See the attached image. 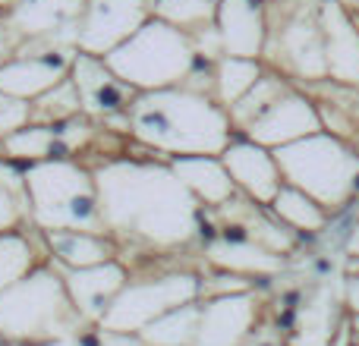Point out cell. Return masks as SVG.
I'll use <instances>...</instances> for the list:
<instances>
[{
	"mask_svg": "<svg viewBox=\"0 0 359 346\" xmlns=\"http://www.w3.org/2000/svg\"><path fill=\"white\" fill-rule=\"evenodd\" d=\"M25 38L16 32V25L10 22V16H6L4 10H0V63L6 60V57H13L19 48H22Z\"/></svg>",
	"mask_w": 359,
	"mask_h": 346,
	"instance_id": "obj_32",
	"label": "cell"
},
{
	"mask_svg": "<svg viewBox=\"0 0 359 346\" xmlns=\"http://www.w3.org/2000/svg\"><path fill=\"white\" fill-rule=\"evenodd\" d=\"M168 164L202 208H217V205L236 195V186L224 167L221 155H183L170 158Z\"/></svg>",
	"mask_w": 359,
	"mask_h": 346,
	"instance_id": "obj_21",
	"label": "cell"
},
{
	"mask_svg": "<svg viewBox=\"0 0 359 346\" xmlns=\"http://www.w3.org/2000/svg\"><path fill=\"white\" fill-rule=\"evenodd\" d=\"M259 321L255 290L198 299V331L192 346H243Z\"/></svg>",
	"mask_w": 359,
	"mask_h": 346,
	"instance_id": "obj_11",
	"label": "cell"
},
{
	"mask_svg": "<svg viewBox=\"0 0 359 346\" xmlns=\"http://www.w3.org/2000/svg\"><path fill=\"white\" fill-rule=\"evenodd\" d=\"M341 6H347L350 13H359V0H337Z\"/></svg>",
	"mask_w": 359,
	"mask_h": 346,
	"instance_id": "obj_36",
	"label": "cell"
},
{
	"mask_svg": "<svg viewBox=\"0 0 359 346\" xmlns=\"http://www.w3.org/2000/svg\"><path fill=\"white\" fill-rule=\"evenodd\" d=\"M322 132V117H318V104L306 88L293 85L284 98H278L265 113H262L255 123L246 126V132L240 136L252 139V142L265 145V148H280V145H290L297 139L316 136Z\"/></svg>",
	"mask_w": 359,
	"mask_h": 346,
	"instance_id": "obj_12",
	"label": "cell"
},
{
	"mask_svg": "<svg viewBox=\"0 0 359 346\" xmlns=\"http://www.w3.org/2000/svg\"><path fill=\"white\" fill-rule=\"evenodd\" d=\"M54 265V261H50ZM57 268V265H54ZM67 286V296L73 303V309L79 312V318L86 324H98L104 318L107 305L114 303L120 290L126 286V280L133 277L130 265L123 258L101 261L92 268H57Z\"/></svg>",
	"mask_w": 359,
	"mask_h": 346,
	"instance_id": "obj_14",
	"label": "cell"
},
{
	"mask_svg": "<svg viewBox=\"0 0 359 346\" xmlns=\"http://www.w3.org/2000/svg\"><path fill=\"white\" fill-rule=\"evenodd\" d=\"M32 120V107L29 101H19V98H10V95L0 92V139L10 136L13 130L25 126Z\"/></svg>",
	"mask_w": 359,
	"mask_h": 346,
	"instance_id": "obj_31",
	"label": "cell"
},
{
	"mask_svg": "<svg viewBox=\"0 0 359 346\" xmlns=\"http://www.w3.org/2000/svg\"><path fill=\"white\" fill-rule=\"evenodd\" d=\"M243 346H280V343L274 340V337H268V334H255V331H252V337H249V340L243 343Z\"/></svg>",
	"mask_w": 359,
	"mask_h": 346,
	"instance_id": "obj_35",
	"label": "cell"
},
{
	"mask_svg": "<svg viewBox=\"0 0 359 346\" xmlns=\"http://www.w3.org/2000/svg\"><path fill=\"white\" fill-rule=\"evenodd\" d=\"M16 4H22V0H0V10H4V13H10Z\"/></svg>",
	"mask_w": 359,
	"mask_h": 346,
	"instance_id": "obj_37",
	"label": "cell"
},
{
	"mask_svg": "<svg viewBox=\"0 0 359 346\" xmlns=\"http://www.w3.org/2000/svg\"><path fill=\"white\" fill-rule=\"evenodd\" d=\"M32 107V120L29 123H48L57 126L69 117H79L82 113V98H79V88L69 76H63L54 88H48L44 95H38L35 101H29Z\"/></svg>",
	"mask_w": 359,
	"mask_h": 346,
	"instance_id": "obj_29",
	"label": "cell"
},
{
	"mask_svg": "<svg viewBox=\"0 0 359 346\" xmlns=\"http://www.w3.org/2000/svg\"><path fill=\"white\" fill-rule=\"evenodd\" d=\"M268 38L262 63L306 88L328 79L322 0H265Z\"/></svg>",
	"mask_w": 359,
	"mask_h": 346,
	"instance_id": "obj_5",
	"label": "cell"
},
{
	"mask_svg": "<svg viewBox=\"0 0 359 346\" xmlns=\"http://www.w3.org/2000/svg\"><path fill=\"white\" fill-rule=\"evenodd\" d=\"M196 60L198 54L192 48V38L158 16H151L142 29H136L120 48L104 57L111 73L123 79L136 95L183 85Z\"/></svg>",
	"mask_w": 359,
	"mask_h": 346,
	"instance_id": "obj_6",
	"label": "cell"
},
{
	"mask_svg": "<svg viewBox=\"0 0 359 346\" xmlns=\"http://www.w3.org/2000/svg\"><path fill=\"white\" fill-rule=\"evenodd\" d=\"M41 240L57 268H92L120 258L117 240L98 230H44Z\"/></svg>",
	"mask_w": 359,
	"mask_h": 346,
	"instance_id": "obj_20",
	"label": "cell"
},
{
	"mask_svg": "<svg viewBox=\"0 0 359 346\" xmlns=\"http://www.w3.org/2000/svg\"><path fill=\"white\" fill-rule=\"evenodd\" d=\"M151 16L164 19L174 29H183L186 35L215 25L217 0H151Z\"/></svg>",
	"mask_w": 359,
	"mask_h": 346,
	"instance_id": "obj_30",
	"label": "cell"
},
{
	"mask_svg": "<svg viewBox=\"0 0 359 346\" xmlns=\"http://www.w3.org/2000/svg\"><path fill=\"white\" fill-rule=\"evenodd\" d=\"M98 340H101V346H149L139 331H104V328H98Z\"/></svg>",
	"mask_w": 359,
	"mask_h": 346,
	"instance_id": "obj_33",
	"label": "cell"
},
{
	"mask_svg": "<svg viewBox=\"0 0 359 346\" xmlns=\"http://www.w3.org/2000/svg\"><path fill=\"white\" fill-rule=\"evenodd\" d=\"M356 217H359V208H356Z\"/></svg>",
	"mask_w": 359,
	"mask_h": 346,
	"instance_id": "obj_38",
	"label": "cell"
},
{
	"mask_svg": "<svg viewBox=\"0 0 359 346\" xmlns=\"http://www.w3.org/2000/svg\"><path fill=\"white\" fill-rule=\"evenodd\" d=\"M215 32L221 38L224 57L262 60L268 38L265 0H217Z\"/></svg>",
	"mask_w": 359,
	"mask_h": 346,
	"instance_id": "obj_17",
	"label": "cell"
},
{
	"mask_svg": "<svg viewBox=\"0 0 359 346\" xmlns=\"http://www.w3.org/2000/svg\"><path fill=\"white\" fill-rule=\"evenodd\" d=\"M41 261H48V249H44L41 230L35 227H19L0 233V290L13 286L22 280L29 271H35Z\"/></svg>",
	"mask_w": 359,
	"mask_h": 346,
	"instance_id": "obj_23",
	"label": "cell"
},
{
	"mask_svg": "<svg viewBox=\"0 0 359 346\" xmlns=\"http://www.w3.org/2000/svg\"><path fill=\"white\" fill-rule=\"evenodd\" d=\"M98 186L101 227L114 236L120 255L130 246L142 252H180L198 242L205 208L180 183L164 158L120 155L92 167Z\"/></svg>",
	"mask_w": 359,
	"mask_h": 346,
	"instance_id": "obj_1",
	"label": "cell"
},
{
	"mask_svg": "<svg viewBox=\"0 0 359 346\" xmlns=\"http://www.w3.org/2000/svg\"><path fill=\"white\" fill-rule=\"evenodd\" d=\"M202 258L215 271L240 274L255 284L274 280L287 271V255H278L271 249L259 246L252 240H236V236H211L202 242Z\"/></svg>",
	"mask_w": 359,
	"mask_h": 346,
	"instance_id": "obj_18",
	"label": "cell"
},
{
	"mask_svg": "<svg viewBox=\"0 0 359 346\" xmlns=\"http://www.w3.org/2000/svg\"><path fill=\"white\" fill-rule=\"evenodd\" d=\"M344 303L353 315H359V271H350L344 280Z\"/></svg>",
	"mask_w": 359,
	"mask_h": 346,
	"instance_id": "obj_34",
	"label": "cell"
},
{
	"mask_svg": "<svg viewBox=\"0 0 359 346\" xmlns=\"http://www.w3.org/2000/svg\"><path fill=\"white\" fill-rule=\"evenodd\" d=\"M196 331H198V299L170 309L168 315L155 318L139 334L145 337L149 346H192L196 343Z\"/></svg>",
	"mask_w": 359,
	"mask_h": 346,
	"instance_id": "obj_27",
	"label": "cell"
},
{
	"mask_svg": "<svg viewBox=\"0 0 359 346\" xmlns=\"http://www.w3.org/2000/svg\"><path fill=\"white\" fill-rule=\"evenodd\" d=\"M32 227L25 205V170L0 158V233Z\"/></svg>",
	"mask_w": 359,
	"mask_h": 346,
	"instance_id": "obj_28",
	"label": "cell"
},
{
	"mask_svg": "<svg viewBox=\"0 0 359 346\" xmlns=\"http://www.w3.org/2000/svg\"><path fill=\"white\" fill-rule=\"evenodd\" d=\"M274 161L287 186H297L331 214L359 202V148L347 139L322 130L274 148Z\"/></svg>",
	"mask_w": 359,
	"mask_h": 346,
	"instance_id": "obj_4",
	"label": "cell"
},
{
	"mask_svg": "<svg viewBox=\"0 0 359 346\" xmlns=\"http://www.w3.org/2000/svg\"><path fill=\"white\" fill-rule=\"evenodd\" d=\"M126 120L133 142L164 161L183 155H221L230 139L240 136L215 95L186 85L139 92L126 107Z\"/></svg>",
	"mask_w": 359,
	"mask_h": 346,
	"instance_id": "obj_2",
	"label": "cell"
},
{
	"mask_svg": "<svg viewBox=\"0 0 359 346\" xmlns=\"http://www.w3.org/2000/svg\"><path fill=\"white\" fill-rule=\"evenodd\" d=\"M198 296H202V274L189 271V268H177V271H164V274H145V277H130L123 290L114 296V303L107 305L98 328L142 331V328H149L155 318L168 315L177 305L196 303Z\"/></svg>",
	"mask_w": 359,
	"mask_h": 346,
	"instance_id": "obj_8",
	"label": "cell"
},
{
	"mask_svg": "<svg viewBox=\"0 0 359 346\" xmlns=\"http://www.w3.org/2000/svg\"><path fill=\"white\" fill-rule=\"evenodd\" d=\"M0 151H4L0 158H6L13 164H22V167L67 155L60 139H57V130L48 123H25L19 130H13L10 136L0 139Z\"/></svg>",
	"mask_w": 359,
	"mask_h": 346,
	"instance_id": "obj_24",
	"label": "cell"
},
{
	"mask_svg": "<svg viewBox=\"0 0 359 346\" xmlns=\"http://www.w3.org/2000/svg\"><path fill=\"white\" fill-rule=\"evenodd\" d=\"M268 211H271L290 233H297L299 240H306V236H322L337 217V214H331L328 208H322L316 198H309L306 192H299L297 186H287V183L280 186L278 195L268 202Z\"/></svg>",
	"mask_w": 359,
	"mask_h": 346,
	"instance_id": "obj_22",
	"label": "cell"
},
{
	"mask_svg": "<svg viewBox=\"0 0 359 346\" xmlns=\"http://www.w3.org/2000/svg\"><path fill=\"white\" fill-rule=\"evenodd\" d=\"M76 50L57 48L50 41L25 38L22 48L0 63V92L19 101H35L48 88H54L63 76H69Z\"/></svg>",
	"mask_w": 359,
	"mask_h": 346,
	"instance_id": "obj_9",
	"label": "cell"
},
{
	"mask_svg": "<svg viewBox=\"0 0 359 346\" xmlns=\"http://www.w3.org/2000/svg\"><path fill=\"white\" fill-rule=\"evenodd\" d=\"M25 170V205L29 221L35 230H98V186L95 173L79 158H48V161L29 164Z\"/></svg>",
	"mask_w": 359,
	"mask_h": 346,
	"instance_id": "obj_3",
	"label": "cell"
},
{
	"mask_svg": "<svg viewBox=\"0 0 359 346\" xmlns=\"http://www.w3.org/2000/svg\"><path fill=\"white\" fill-rule=\"evenodd\" d=\"M322 25L328 82L359 88V13H350L337 0H322Z\"/></svg>",
	"mask_w": 359,
	"mask_h": 346,
	"instance_id": "obj_19",
	"label": "cell"
},
{
	"mask_svg": "<svg viewBox=\"0 0 359 346\" xmlns=\"http://www.w3.org/2000/svg\"><path fill=\"white\" fill-rule=\"evenodd\" d=\"M221 161L227 167L230 179H233L236 192L246 198H252L255 205H265L278 195V189L284 186L280 167L274 161V151L265 145L252 142L246 136H233L230 145L221 151Z\"/></svg>",
	"mask_w": 359,
	"mask_h": 346,
	"instance_id": "obj_15",
	"label": "cell"
},
{
	"mask_svg": "<svg viewBox=\"0 0 359 346\" xmlns=\"http://www.w3.org/2000/svg\"><path fill=\"white\" fill-rule=\"evenodd\" d=\"M82 6L86 0H22L6 16L22 38H38V41L76 50Z\"/></svg>",
	"mask_w": 359,
	"mask_h": 346,
	"instance_id": "obj_16",
	"label": "cell"
},
{
	"mask_svg": "<svg viewBox=\"0 0 359 346\" xmlns=\"http://www.w3.org/2000/svg\"><path fill=\"white\" fill-rule=\"evenodd\" d=\"M86 324L67 296L63 277L54 265L41 261L22 280L0 290V340H44Z\"/></svg>",
	"mask_w": 359,
	"mask_h": 346,
	"instance_id": "obj_7",
	"label": "cell"
},
{
	"mask_svg": "<svg viewBox=\"0 0 359 346\" xmlns=\"http://www.w3.org/2000/svg\"><path fill=\"white\" fill-rule=\"evenodd\" d=\"M290 88H293V82L287 79V76H280V73H274V69L265 67L262 79L255 82V85L249 88V92L243 95V98L227 111V113H230V123H233V130H236V132H246V126L255 123V120H259L262 113H265L278 98H284Z\"/></svg>",
	"mask_w": 359,
	"mask_h": 346,
	"instance_id": "obj_26",
	"label": "cell"
},
{
	"mask_svg": "<svg viewBox=\"0 0 359 346\" xmlns=\"http://www.w3.org/2000/svg\"><path fill=\"white\" fill-rule=\"evenodd\" d=\"M151 19V0H86L76 32V50L107 57Z\"/></svg>",
	"mask_w": 359,
	"mask_h": 346,
	"instance_id": "obj_10",
	"label": "cell"
},
{
	"mask_svg": "<svg viewBox=\"0 0 359 346\" xmlns=\"http://www.w3.org/2000/svg\"><path fill=\"white\" fill-rule=\"evenodd\" d=\"M265 73L262 60H249V57H217L215 60V82H211V95L215 101L230 111L255 82Z\"/></svg>",
	"mask_w": 359,
	"mask_h": 346,
	"instance_id": "obj_25",
	"label": "cell"
},
{
	"mask_svg": "<svg viewBox=\"0 0 359 346\" xmlns=\"http://www.w3.org/2000/svg\"><path fill=\"white\" fill-rule=\"evenodd\" d=\"M69 79L79 88L82 113L92 117L95 123H107L111 117H123L126 107L136 98V92L111 73L104 57H92L76 50L73 63H69Z\"/></svg>",
	"mask_w": 359,
	"mask_h": 346,
	"instance_id": "obj_13",
	"label": "cell"
}]
</instances>
